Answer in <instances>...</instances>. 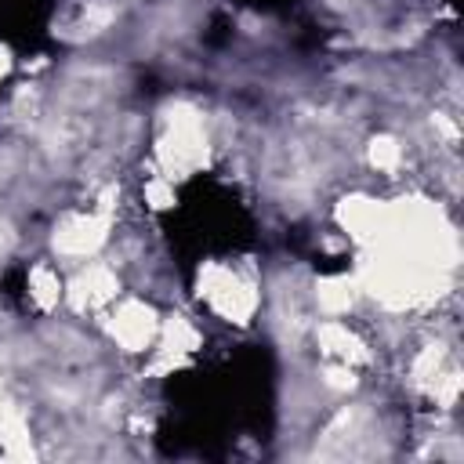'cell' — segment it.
<instances>
[{
  "instance_id": "6da1fadb",
  "label": "cell",
  "mask_w": 464,
  "mask_h": 464,
  "mask_svg": "<svg viewBox=\"0 0 464 464\" xmlns=\"http://www.w3.org/2000/svg\"><path fill=\"white\" fill-rule=\"evenodd\" d=\"M156 323H152V312L141 308V304H123L120 315L112 319V334L127 344V348H141L149 337H152Z\"/></svg>"
},
{
  "instance_id": "7a4b0ae2",
  "label": "cell",
  "mask_w": 464,
  "mask_h": 464,
  "mask_svg": "<svg viewBox=\"0 0 464 464\" xmlns=\"http://www.w3.org/2000/svg\"><path fill=\"white\" fill-rule=\"evenodd\" d=\"M98 228H102V225H98L94 218H76L65 232H58V239H54V243H58L62 250H69V254H87V250L102 239V232H98Z\"/></svg>"
},
{
  "instance_id": "3957f363",
  "label": "cell",
  "mask_w": 464,
  "mask_h": 464,
  "mask_svg": "<svg viewBox=\"0 0 464 464\" xmlns=\"http://www.w3.org/2000/svg\"><path fill=\"white\" fill-rule=\"evenodd\" d=\"M76 290H80V294H76V304H83V301H87V304H98V301H105V297H109L112 279H109L102 268H91V272L76 283Z\"/></svg>"
},
{
  "instance_id": "277c9868",
  "label": "cell",
  "mask_w": 464,
  "mask_h": 464,
  "mask_svg": "<svg viewBox=\"0 0 464 464\" xmlns=\"http://www.w3.org/2000/svg\"><path fill=\"white\" fill-rule=\"evenodd\" d=\"M395 156H399V152H395V141H388V138H384V141H373V163H377V167H392Z\"/></svg>"
}]
</instances>
